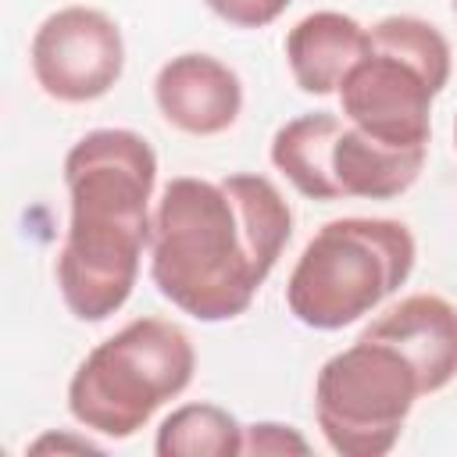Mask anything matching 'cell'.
Listing matches in <instances>:
<instances>
[{"instance_id": "obj_1", "label": "cell", "mask_w": 457, "mask_h": 457, "mask_svg": "<svg viewBox=\"0 0 457 457\" xmlns=\"http://www.w3.org/2000/svg\"><path fill=\"white\" fill-rule=\"evenodd\" d=\"M289 236L293 211L271 179L175 175L154 200L150 278L182 314L232 321L250 311Z\"/></svg>"}, {"instance_id": "obj_2", "label": "cell", "mask_w": 457, "mask_h": 457, "mask_svg": "<svg viewBox=\"0 0 457 457\" xmlns=\"http://www.w3.org/2000/svg\"><path fill=\"white\" fill-rule=\"evenodd\" d=\"M157 154L132 129H93L64 154L68 228L57 289L79 321L118 314L139 278L154 228Z\"/></svg>"}, {"instance_id": "obj_3", "label": "cell", "mask_w": 457, "mask_h": 457, "mask_svg": "<svg viewBox=\"0 0 457 457\" xmlns=\"http://www.w3.org/2000/svg\"><path fill=\"white\" fill-rule=\"evenodd\" d=\"M418 243L396 218L325 221L300 250L289 282V314L318 332H336L378 311L414 271Z\"/></svg>"}, {"instance_id": "obj_4", "label": "cell", "mask_w": 457, "mask_h": 457, "mask_svg": "<svg viewBox=\"0 0 457 457\" xmlns=\"http://www.w3.org/2000/svg\"><path fill=\"white\" fill-rule=\"evenodd\" d=\"M450 71V43L432 21L386 14L368 29V50L336 93L339 114L386 146L428 150L432 104Z\"/></svg>"}, {"instance_id": "obj_5", "label": "cell", "mask_w": 457, "mask_h": 457, "mask_svg": "<svg viewBox=\"0 0 457 457\" xmlns=\"http://www.w3.org/2000/svg\"><path fill=\"white\" fill-rule=\"evenodd\" d=\"M196 371V350L168 318H132L96 343L68 382V414L104 439H132Z\"/></svg>"}, {"instance_id": "obj_6", "label": "cell", "mask_w": 457, "mask_h": 457, "mask_svg": "<svg viewBox=\"0 0 457 457\" xmlns=\"http://www.w3.org/2000/svg\"><path fill=\"white\" fill-rule=\"evenodd\" d=\"M425 396L418 368L386 339L357 336L314 378V421L339 457L389 453L414 403Z\"/></svg>"}, {"instance_id": "obj_7", "label": "cell", "mask_w": 457, "mask_h": 457, "mask_svg": "<svg viewBox=\"0 0 457 457\" xmlns=\"http://www.w3.org/2000/svg\"><path fill=\"white\" fill-rule=\"evenodd\" d=\"M278 175L307 200H396L407 193L428 150H396L357 125L339 111H307L278 125L268 150Z\"/></svg>"}, {"instance_id": "obj_8", "label": "cell", "mask_w": 457, "mask_h": 457, "mask_svg": "<svg viewBox=\"0 0 457 457\" xmlns=\"http://www.w3.org/2000/svg\"><path fill=\"white\" fill-rule=\"evenodd\" d=\"M36 86L57 104H89L107 96L125 71V39L118 21L89 4L50 11L29 43Z\"/></svg>"}, {"instance_id": "obj_9", "label": "cell", "mask_w": 457, "mask_h": 457, "mask_svg": "<svg viewBox=\"0 0 457 457\" xmlns=\"http://www.w3.org/2000/svg\"><path fill=\"white\" fill-rule=\"evenodd\" d=\"M154 104L171 129L186 136H218L228 132L243 111V82L214 54L186 50L157 68Z\"/></svg>"}, {"instance_id": "obj_10", "label": "cell", "mask_w": 457, "mask_h": 457, "mask_svg": "<svg viewBox=\"0 0 457 457\" xmlns=\"http://www.w3.org/2000/svg\"><path fill=\"white\" fill-rule=\"evenodd\" d=\"M361 336L393 343L421 378L425 396L446 389L457 378V303L439 293H411L386 307Z\"/></svg>"}, {"instance_id": "obj_11", "label": "cell", "mask_w": 457, "mask_h": 457, "mask_svg": "<svg viewBox=\"0 0 457 457\" xmlns=\"http://www.w3.org/2000/svg\"><path fill=\"white\" fill-rule=\"evenodd\" d=\"M368 29L343 11H314L286 32V64L300 93L332 96L364 57Z\"/></svg>"}, {"instance_id": "obj_12", "label": "cell", "mask_w": 457, "mask_h": 457, "mask_svg": "<svg viewBox=\"0 0 457 457\" xmlns=\"http://www.w3.org/2000/svg\"><path fill=\"white\" fill-rule=\"evenodd\" d=\"M157 457H239L243 425L218 403H182L175 407L154 436Z\"/></svg>"}, {"instance_id": "obj_13", "label": "cell", "mask_w": 457, "mask_h": 457, "mask_svg": "<svg viewBox=\"0 0 457 457\" xmlns=\"http://www.w3.org/2000/svg\"><path fill=\"white\" fill-rule=\"evenodd\" d=\"M243 453L246 457H303L311 453V443L293 428V425H282V421H253V425H243Z\"/></svg>"}, {"instance_id": "obj_14", "label": "cell", "mask_w": 457, "mask_h": 457, "mask_svg": "<svg viewBox=\"0 0 457 457\" xmlns=\"http://www.w3.org/2000/svg\"><path fill=\"white\" fill-rule=\"evenodd\" d=\"M204 4L232 29H264L278 21L293 0H204Z\"/></svg>"}, {"instance_id": "obj_15", "label": "cell", "mask_w": 457, "mask_h": 457, "mask_svg": "<svg viewBox=\"0 0 457 457\" xmlns=\"http://www.w3.org/2000/svg\"><path fill=\"white\" fill-rule=\"evenodd\" d=\"M29 450H32V453H43V450H96V453H100V446H96L93 439H86V436L71 439V436H61V432L39 436L36 443H29Z\"/></svg>"}, {"instance_id": "obj_16", "label": "cell", "mask_w": 457, "mask_h": 457, "mask_svg": "<svg viewBox=\"0 0 457 457\" xmlns=\"http://www.w3.org/2000/svg\"><path fill=\"white\" fill-rule=\"evenodd\" d=\"M453 143H457V121H453Z\"/></svg>"}, {"instance_id": "obj_17", "label": "cell", "mask_w": 457, "mask_h": 457, "mask_svg": "<svg viewBox=\"0 0 457 457\" xmlns=\"http://www.w3.org/2000/svg\"><path fill=\"white\" fill-rule=\"evenodd\" d=\"M450 4H453V14H457V0H450Z\"/></svg>"}]
</instances>
